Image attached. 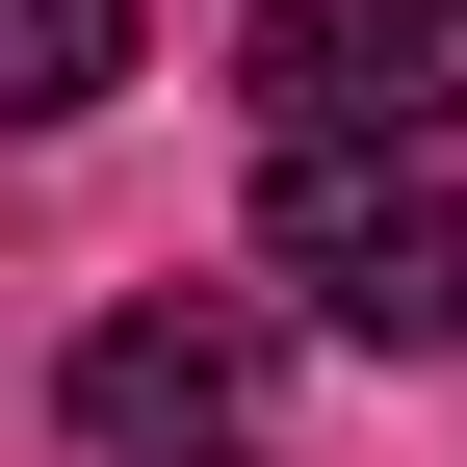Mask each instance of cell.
Returning <instances> with one entry per match:
<instances>
[{
    "instance_id": "6da1fadb",
    "label": "cell",
    "mask_w": 467,
    "mask_h": 467,
    "mask_svg": "<svg viewBox=\"0 0 467 467\" xmlns=\"http://www.w3.org/2000/svg\"><path fill=\"white\" fill-rule=\"evenodd\" d=\"M260 260L312 285L337 337H389V364H467V182H416V156H285Z\"/></svg>"
},
{
    "instance_id": "277c9868",
    "label": "cell",
    "mask_w": 467,
    "mask_h": 467,
    "mask_svg": "<svg viewBox=\"0 0 467 467\" xmlns=\"http://www.w3.org/2000/svg\"><path fill=\"white\" fill-rule=\"evenodd\" d=\"M130 78V0H0V130H78Z\"/></svg>"
},
{
    "instance_id": "3957f363",
    "label": "cell",
    "mask_w": 467,
    "mask_h": 467,
    "mask_svg": "<svg viewBox=\"0 0 467 467\" xmlns=\"http://www.w3.org/2000/svg\"><path fill=\"white\" fill-rule=\"evenodd\" d=\"M234 389H260V312H104V337H78V441H130V467L208 441Z\"/></svg>"
},
{
    "instance_id": "7a4b0ae2",
    "label": "cell",
    "mask_w": 467,
    "mask_h": 467,
    "mask_svg": "<svg viewBox=\"0 0 467 467\" xmlns=\"http://www.w3.org/2000/svg\"><path fill=\"white\" fill-rule=\"evenodd\" d=\"M260 130L285 156H441L467 130V0H260Z\"/></svg>"
}]
</instances>
